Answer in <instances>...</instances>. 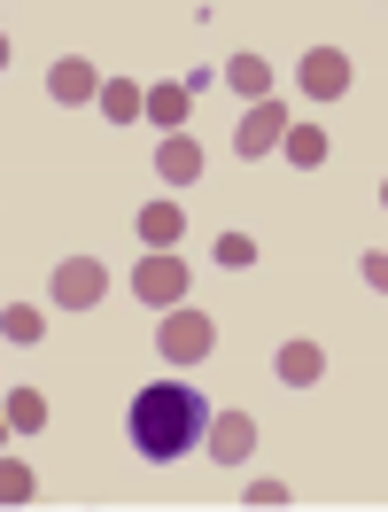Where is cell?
Returning a JSON list of instances; mask_svg holds the SVG:
<instances>
[{
	"label": "cell",
	"mask_w": 388,
	"mask_h": 512,
	"mask_svg": "<svg viewBox=\"0 0 388 512\" xmlns=\"http://www.w3.org/2000/svg\"><path fill=\"white\" fill-rule=\"evenodd\" d=\"M125 435L148 466H171V458H187V450L210 435V412H202V396H194L187 381H148L125 412Z\"/></svg>",
	"instance_id": "cell-1"
},
{
	"label": "cell",
	"mask_w": 388,
	"mask_h": 512,
	"mask_svg": "<svg viewBox=\"0 0 388 512\" xmlns=\"http://www.w3.org/2000/svg\"><path fill=\"white\" fill-rule=\"evenodd\" d=\"M156 350L171 357V365H202V357L218 350V326L202 319V311H187V303H179V311L156 326Z\"/></svg>",
	"instance_id": "cell-2"
},
{
	"label": "cell",
	"mask_w": 388,
	"mask_h": 512,
	"mask_svg": "<svg viewBox=\"0 0 388 512\" xmlns=\"http://www.w3.org/2000/svg\"><path fill=\"white\" fill-rule=\"evenodd\" d=\"M132 295H140V303H163V311H179V303H187V256H140V264H132Z\"/></svg>",
	"instance_id": "cell-3"
},
{
	"label": "cell",
	"mask_w": 388,
	"mask_h": 512,
	"mask_svg": "<svg viewBox=\"0 0 388 512\" xmlns=\"http://www.w3.org/2000/svg\"><path fill=\"white\" fill-rule=\"evenodd\" d=\"M280 140H288V109H280V101H249V117L233 125V148L257 163V156H272Z\"/></svg>",
	"instance_id": "cell-4"
},
{
	"label": "cell",
	"mask_w": 388,
	"mask_h": 512,
	"mask_svg": "<svg viewBox=\"0 0 388 512\" xmlns=\"http://www.w3.org/2000/svg\"><path fill=\"white\" fill-rule=\"evenodd\" d=\"M101 288H109V272H101L94 256H70V264H55V303H63V311H94Z\"/></svg>",
	"instance_id": "cell-5"
},
{
	"label": "cell",
	"mask_w": 388,
	"mask_h": 512,
	"mask_svg": "<svg viewBox=\"0 0 388 512\" xmlns=\"http://www.w3.org/2000/svg\"><path fill=\"white\" fill-rule=\"evenodd\" d=\"M303 94L311 101H342L350 94V55H342V47H311V55H303Z\"/></svg>",
	"instance_id": "cell-6"
},
{
	"label": "cell",
	"mask_w": 388,
	"mask_h": 512,
	"mask_svg": "<svg viewBox=\"0 0 388 512\" xmlns=\"http://www.w3.org/2000/svg\"><path fill=\"white\" fill-rule=\"evenodd\" d=\"M101 86H109V78H101L86 55H63V63L47 70V94L55 101H101Z\"/></svg>",
	"instance_id": "cell-7"
},
{
	"label": "cell",
	"mask_w": 388,
	"mask_h": 512,
	"mask_svg": "<svg viewBox=\"0 0 388 512\" xmlns=\"http://www.w3.org/2000/svg\"><path fill=\"white\" fill-rule=\"evenodd\" d=\"M156 179H163V187H194V179H202V148H194L187 132H163V148H156Z\"/></svg>",
	"instance_id": "cell-8"
},
{
	"label": "cell",
	"mask_w": 388,
	"mask_h": 512,
	"mask_svg": "<svg viewBox=\"0 0 388 512\" xmlns=\"http://www.w3.org/2000/svg\"><path fill=\"white\" fill-rule=\"evenodd\" d=\"M249 443H257V419H249V412H218V419H210V458L241 466V458H249Z\"/></svg>",
	"instance_id": "cell-9"
},
{
	"label": "cell",
	"mask_w": 388,
	"mask_h": 512,
	"mask_svg": "<svg viewBox=\"0 0 388 512\" xmlns=\"http://www.w3.org/2000/svg\"><path fill=\"white\" fill-rule=\"evenodd\" d=\"M272 373H280L288 388H311V381L326 373V350H319V342H280V357H272Z\"/></svg>",
	"instance_id": "cell-10"
},
{
	"label": "cell",
	"mask_w": 388,
	"mask_h": 512,
	"mask_svg": "<svg viewBox=\"0 0 388 512\" xmlns=\"http://www.w3.org/2000/svg\"><path fill=\"white\" fill-rule=\"evenodd\" d=\"M179 233H187V210H179V202H140V241H148V249H171Z\"/></svg>",
	"instance_id": "cell-11"
},
{
	"label": "cell",
	"mask_w": 388,
	"mask_h": 512,
	"mask_svg": "<svg viewBox=\"0 0 388 512\" xmlns=\"http://www.w3.org/2000/svg\"><path fill=\"white\" fill-rule=\"evenodd\" d=\"M226 86H233V94H249V101H272V63H264V55H233Z\"/></svg>",
	"instance_id": "cell-12"
},
{
	"label": "cell",
	"mask_w": 388,
	"mask_h": 512,
	"mask_svg": "<svg viewBox=\"0 0 388 512\" xmlns=\"http://www.w3.org/2000/svg\"><path fill=\"white\" fill-rule=\"evenodd\" d=\"M140 109H148V86H132V78H109V86H101V117H109V125H132Z\"/></svg>",
	"instance_id": "cell-13"
},
{
	"label": "cell",
	"mask_w": 388,
	"mask_h": 512,
	"mask_svg": "<svg viewBox=\"0 0 388 512\" xmlns=\"http://www.w3.org/2000/svg\"><path fill=\"white\" fill-rule=\"evenodd\" d=\"M187 109H194V94H187V86H148V125L179 132V125H187Z\"/></svg>",
	"instance_id": "cell-14"
},
{
	"label": "cell",
	"mask_w": 388,
	"mask_h": 512,
	"mask_svg": "<svg viewBox=\"0 0 388 512\" xmlns=\"http://www.w3.org/2000/svg\"><path fill=\"white\" fill-rule=\"evenodd\" d=\"M280 148H288L295 171H319V163H326V132H319V125H288V140H280Z\"/></svg>",
	"instance_id": "cell-15"
},
{
	"label": "cell",
	"mask_w": 388,
	"mask_h": 512,
	"mask_svg": "<svg viewBox=\"0 0 388 512\" xmlns=\"http://www.w3.org/2000/svg\"><path fill=\"white\" fill-rule=\"evenodd\" d=\"M8 427H16V435H39V427H47V396H39V388H16V396H8Z\"/></svg>",
	"instance_id": "cell-16"
},
{
	"label": "cell",
	"mask_w": 388,
	"mask_h": 512,
	"mask_svg": "<svg viewBox=\"0 0 388 512\" xmlns=\"http://www.w3.org/2000/svg\"><path fill=\"white\" fill-rule=\"evenodd\" d=\"M0 334H8V342H39V334H47V319H39L32 303H8V311H0Z\"/></svg>",
	"instance_id": "cell-17"
},
{
	"label": "cell",
	"mask_w": 388,
	"mask_h": 512,
	"mask_svg": "<svg viewBox=\"0 0 388 512\" xmlns=\"http://www.w3.org/2000/svg\"><path fill=\"white\" fill-rule=\"evenodd\" d=\"M218 264H226V272H249V264H257V241H249V233H218Z\"/></svg>",
	"instance_id": "cell-18"
},
{
	"label": "cell",
	"mask_w": 388,
	"mask_h": 512,
	"mask_svg": "<svg viewBox=\"0 0 388 512\" xmlns=\"http://www.w3.org/2000/svg\"><path fill=\"white\" fill-rule=\"evenodd\" d=\"M32 489H39V481H32V466H24V458H8V466H0V505H24Z\"/></svg>",
	"instance_id": "cell-19"
},
{
	"label": "cell",
	"mask_w": 388,
	"mask_h": 512,
	"mask_svg": "<svg viewBox=\"0 0 388 512\" xmlns=\"http://www.w3.org/2000/svg\"><path fill=\"white\" fill-rule=\"evenodd\" d=\"M249 505H257V512L288 505V481H249Z\"/></svg>",
	"instance_id": "cell-20"
},
{
	"label": "cell",
	"mask_w": 388,
	"mask_h": 512,
	"mask_svg": "<svg viewBox=\"0 0 388 512\" xmlns=\"http://www.w3.org/2000/svg\"><path fill=\"white\" fill-rule=\"evenodd\" d=\"M365 280H373V288L388 295V249H373V256H365Z\"/></svg>",
	"instance_id": "cell-21"
},
{
	"label": "cell",
	"mask_w": 388,
	"mask_h": 512,
	"mask_svg": "<svg viewBox=\"0 0 388 512\" xmlns=\"http://www.w3.org/2000/svg\"><path fill=\"white\" fill-rule=\"evenodd\" d=\"M381 202H388V179H381Z\"/></svg>",
	"instance_id": "cell-22"
}]
</instances>
